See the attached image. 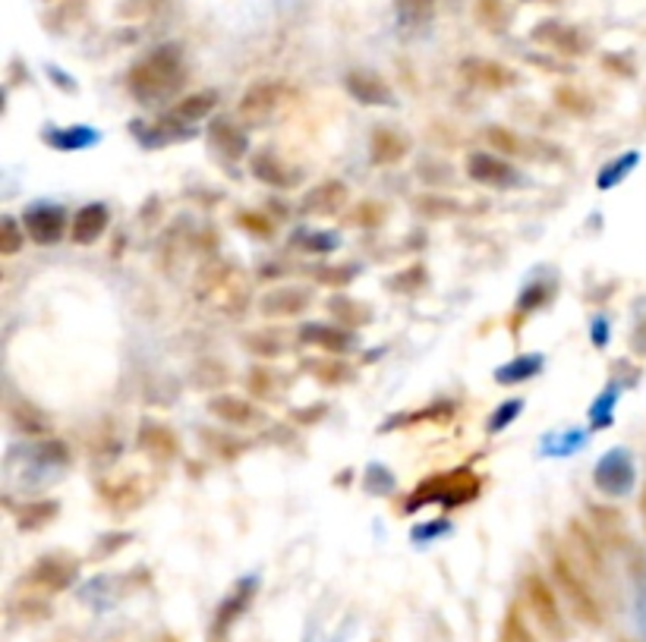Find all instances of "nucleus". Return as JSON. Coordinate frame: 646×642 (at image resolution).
<instances>
[{
  "label": "nucleus",
  "instance_id": "f257e3e1",
  "mask_svg": "<svg viewBox=\"0 0 646 642\" xmlns=\"http://www.w3.org/2000/svg\"><path fill=\"white\" fill-rule=\"evenodd\" d=\"M187 82V67H183V50L180 45H162L152 54H145L143 60H136L126 72V89L133 101H140L145 108L152 104H165L174 98Z\"/></svg>",
  "mask_w": 646,
  "mask_h": 642
},
{
  "label": "nucleus",
  "instance_id": "f03ea898",
  "mask_svg": "<svg viewBox=\"0 0 646 642\" xmlns=\"http://www.w3.org/2000/svg\"><path fill=\"white\" fill-rule=\"evenodd\" d=\"M479 492H482V478L474 470L460 466V470H448V473H438V476L420 482V488L410 495L404 510H420L426 504H438L445 510H455V507L477 500Z\"/></svg>",
  "mask_w": 646,
  "mask_h": 642
},
{
  "label": "nucleus",
  "instance_id": "7ed1b4c3",
  "mask_svg": "<svg viewBox=\"0 0 646 642\" xmlns=\"http://www.w3.org/2000/svg\"><path fill=\"white\" fill-rule=\"evenodd\" d=\"M549 564L552 573H555V583H558V589L561 595L568 598V605H571V611H575L580 623H587V627H599L602 623V608H599V598L593 595V589L587 586V579L580 576L575 564L565 557V551H549Z\"/></svg>",
  "mask_w": 646,
  "mask_h": 642
},
{
  "label": "nucleus",
  "instance_id": "20e7f679",
  "mask_svg": "<svg viewBox=\"0 0 646 642\" xmlns=\"http://www.w3.org/2000/svg\"><path fill=\"white\" fill-rule=\"evenodd\" d=\"M76 573H79V561H73L70 554H45L25 573L23 586L38 589L42 595L64 593L67 586H73Z\"/></svg>",
  "mask_w": 646,
  "mask_h": 642
},
{
  "label": "nucleus",
  "instance_id": "39448f33",
  "mask_svg": "<svg viewBox=\"0 0 646 642\" xmlns=\"http://www.w3.org/2000/svg\"><path fill=\"white\" fill-rule=\"evenodd\" d=\"M524 595H527L530 611H533V618L539 620V627L549 633L552 640H565V618H561L558 598H555V589L539 573H530L524 579Z\"/></svg>",
  "mask_w": 646,
  "mask_h": 642
},
{
  "label": "nucleus",
  "instance_id": "423d86ee",
  "mask_svg": "<svg viewBox=\"0 0 646 642\" xmlns=\"http://www.w3.org/2000/svg\"><path fill=\"white\" fill-rule=\"evenodd\" d=\"M467 177L489 190H514L524 183L521 170L492 151H470L467 155Z\"/></svg>",
  "mask_w": 646,
  "mask_h": 642
},
{
  "label": "nucleus",
  "instance_id": "0eeeda50",
  "mask_svg": "<svg viewBox=\"0 0 646 642\" xmlns=\"http://www.w3.org/2000/svg\"><path fill=\"white\" fill-rule=\"evenodd\" d=\"M593 485L605 498H624L634 488V457L615 448L605 457H599L597 470H593Z\"/></svg>",
  "mask_w": 646,
  "mask_h": 642
},
{
  "label": "nucleus",
  "instance_id": "6e6552de",
  "mask_svg": "<svg viewBox=\"0 0 646 642\" xmlns=\"http://www.w3.org/2000/svg\"><path fill=\"white\" fill-rule=\"evenodd\" d=\"M23 230L38 246H54L67 234V212L57 202H35L23 212Z\"/></svg>",
  "mask_w": 646,
  "mask_h": 642
},
{
  "label": "nucleus",
  "instance_id": "1a4fd4ad",
  "mask_svg": "<svg viewBox=\"0 0 646 642\" xmlns=\"http://www.w3.org/2000/svg\"><path fill=\"white\" fill-rule=\"evenodd\" d=\"M285 101H288V86L265 79V82H256V86L246 89V95L240 101V117L246 120V123L263 126V123H268L281 111Z\"/></svg>",
  "mask_w": 646,
  "mask_h": 642
},
{
  "label": "nucleus",
  "instance_id": "9d476101",
  "mask_svg": "<svg viewBox=\"0 0 646 642\" xmlns=\"http://www.w3.org/2000/svg\"><path fill=\"white\" fill-rule=\"evenodd\" d=\"M256 589H259V576H243L237 586L231 589V595L218 605L215 620H212V640L218 642L221 637L231 633V627H234V623L246 615V608L253 605Z\"/></svg>",
  "mask_w": 646,
  "mask_h": 642
},
{
  "label": "nucleus",
  "instance_id": "9b49d317",
  "mask_svg": "<svg viewBox=\"0 0 646 642\" xmlns=\"http://www.w3.org/2000/svg\"><path fill=\"white\" fill-rule=\"evenodd\" d=\"M533 38L539 45H546V48L565 54V57H583L590 50V38L580 29L558 23V20H546V23L536 25L533 29Z\"/></svg>",
  "mask_w": 646,
  "mask_h": 642
},
{
  "label": "nucleus",
  "instance_id": "f8f14e48",
  "mask_svg": "<svg viewBox=\"0 0 646 642\" xmlns=\"http://www.w3.org/2000/svg\"><path fill=\"white\" fill-rule=\"evenodd\" d=\"M209 413L215 416L218 423L234 428H256L263 426V423H268V416H265L259 406L243 401L237 394H215V397L209 401Z\"/></svg>",
  "mask_w": 646,
  "mask_h": 642
},
{
  "label": "nucleus",
  "instance_id": "ddd939ff",
  "mask_svg": "<svg viewBox=\"0 0 646 642\" xmlns=\"http://www.w3.org/2000/svg\"><path fill=\"white\" fill-rule=\"evenodd\" d=\"M344 89L347 95L359 101V104H369V108H391L394 104V92L391 86L385 82L382 76L369 70H354L344 76Z\"/></svg>",
  "mask_w": 646,
  "mask_h": 642
},
{
  "label": "nucleus",
  "instance_id": "4468645a",
  "mask_svg": "<svg viewBox=\"0 0 646 642\" xmlns=\"http://www.w3.org/2000/svg\"><path fill=\"white\" fill-rule=\"evenodd\" d=\"M460 76H464L470 86L486 89V92H502V89L517 82V76L508 70V67L495 64V60H486V57H467V60L460 64Z\"/></svg>",
  "mask_w": 646,
  "mask_h": 642
},
{
  "label": "nucleus",
  "instance_id": "2eb2a0df",
  "mask_svg": "<svg viewBox=\"0 0 646 642\" xmlns=\"http://www.w3.org/2000/svg\"><path fill=\"white\" fill-rule=\"evenodd\" d=\"M310 290L303 286H275L259 300V312L265 318H297L310 309Z\"/></svg>",
  "mask_w": 646,
  "mask_h": 642
},
{
  "label": "nucleus",
  "instance_id": "dca6fc26",
  "mask_svg": "<svg viewBox=\"0 0 646 642\" xmlns=\"http://www.w3.org/2000/svg\"><path fill=\"white\" fill-rule=\"evenodd\" d=\"M209 143L215 148L221 158H227V161H240V158H246L249 155V136H246V129L234 123L231 117H218L209 123Z\"/></svg>",
  "mask_w": 646,
  "mask_h": 642
},
{
  "label": "nucleus",
  "instance_id": "f3484780",
  "mask_svg": "<svg viewBox=\"0 0 646 642\" xmlns=\"http://www.w3.org/2000/svg\"><path fill=\"white\" fill-rule=\"evenodd\" d=\"M300 340L307 347H319L325 353H335V357H344L357 347V337L347 331V328H335V325H325V322H310L300 328Z\"/></svg>",
  "mask_w": 646,
  "mask_h": 642
},
{
  "label": "nucleus",
  "instance_id": "a211bd4d",
  "mask_svg": "<svg viewBox=\"0 0 646 642\" xmlns=\"http://www.w3.org/2000/svg\"><path fill=\"white\" fill-rule=\"evenodd\" d=\"M347 199H350V190L341 180H325L300 199V212L312 214V217H328V214L341 212Z\"/></svg>",
  "mask_w": 646,
  "mask_h": 642
},
{
  "label": "nucleus",
  "instance_id": "6ab92c4d",
  "mask_svg": "<svg viewBox=\"0 0 646 642\" xmlns=\"http://www.w3.org/2000/svg\"><path fill=\"white\" fill-rule=\"evenodd\" d=\"M108 224H111V212H108V205H101V202H89V205H82L76 217H73V227H70V237L76 246H92L96 239L104 237V230H108Z\"/></svg>",
  "mask_w": 646,
  "mask_h": 642
},
{
  "label": "nucleus",
  "instance_id": "aec40b11",
  "mask_svg": "<svg viewBox=\"0 0 646 642\" xmlns=\"http://www.w3.org/2000/svg\"><path fill=\"white\" fill-rule=\"evenodd\" d=\"M249 170H253L256 180H263L265 187H275V190H290V187H297V180H300V170H293V167L285 165L275 151H259V155H253Z\"/></svg>",
  "mask_w": 646,
  "mask_h": 642
},
{
  "label": "nucleus",
  "instance_id": "412c9836",
  "mask_svg": "<svg viewBox=\"0 0 646 642\" xmlns=\"http://www.w3.org/2000/svg\"><path fill=\"white\" fill-rule=\"evenodd\" d=\"M410 151V136L391 129V126H379L372 129V139H369V155H372V165H398L404 161Z\"/></svg>",
  "mask_w": 646,
  "mask_h": 642
},
{
  "label": "nucleus",
  "instance_id": "4be33fe9",
  "mask_svg": "<svg viewBox=\"0 0 646 642\" xmlns=\"http://www.w3.org/2000/svg\"><path fill=\"white\" fill-rule=\"evenodd\" d=\"M136 444H140V451L148 453L158 463H170L177 457V451H180L174 431L168 426H162V423H143L140 435H136Z\"/></svg>",
  "mask_w": 646,
  "mask_h": 642
},
{
  "label": "nucleus",
  "instance_id": "5701e85b",
  "mask_svg": "<svg viewBox=\"0 0 646 642\" xmlns=\"http://www.w3.org/2000/svg\"><path fill=\"white\" fill-rule=\"evenodd\" d=\"M215 108H218V92L215 89H205V92H196V95L180 98V101L170 108V114L165 120L174 123V126H190V123H199V120L209 117Z\"/></svg>",
  "mask_w": 646,
  "mask_h": 642
},
{
  "label": "nucleus",
  "instance_id": "b1692460",
  "mask_svg": "<svg viewBox=\"0 0 646 642\" xmlns=\"http://www.w3.org/2000/svg\"><path fill=\"white\" fill-rule=\"evenodd\" d=\"M457 406L455 404H432V406H420V409H410V413H398L385 423L379 431H394V428H410V426H423V423H435V426H445L455 419Z\"/></svg>",
  "mask_w": 646,
  "mask_h": 642
},
{
  "label": "nucleus",
  "instance_id": "393cba45",
  "mask_svg": "<svg viewBox=\"0 0 646 642\" xmlns=\"http://www.w3.org/2000/svg\"><path fill=\"white\" fill-rule=\"evenodd\" d=\"M546 369V357L543 353H524V357L511 359L495 369V381L502 387H514V384H524V381L536 379L539 372Z\"/></svg>",
  "mask_w": 646,
  "mask_h": 642
},
{
  "label": "nucleus",
  "instance_id": "a878e982",
  "mask_svg": "<svg viewBox=\"0 0 646 642\" xmlns=\"http://www.w3.org/2000/svg\"><path fill=\"white\" fill-rule=\"evenodd\" d=\"M300 369H307L312 379L319 381V384H328V387H341V384H347V381L354 379V369L347 362H341V359L312 357L303 359Z\"/></svg>",
  "mask_w": 646,
  "mask_h": 642
},
{
  "label": "nucleus",
  "instance_id": "bb28decb",
  "mask_svg": "<svg viewBox=\"0 0 646 642\" xmlns=\"http://www.w3.org/2000/svg\"><path fill=\"white\" fill-rule=\"evenodd\" d=\"M587 441H590V435L580 431V428H558V431H549V435L543 438L539 453H543V457H575L577 451L587 448Z\"/></svg>",
  "mask_w": 646,
  "mask_h": 642
},
{
  "label": "nucleus",
  "instance_id": "cd10ccee",
  "mask_svg": "<svg viewBox=\"0 0 646 642\" xmlns=\"http://www.w3.org/2000/svg\"><path fill=\"white\" fill-rule=\"evenodd\" d=\"M486 139H489V145H495L499 151L514 155V158H543L539 143H527L524 136H517L514 129H504V126H489Z\"/></svg>",
  "mask_w": 646,
  "mask_h": 642
},
{
  "label": "nucleus",
  "instance_id": "c85d7f7f",
  "mask_svg": "<svg viewBox=\"0 0 646 642\" xmlns=\"http://www.w3.org/2000/svg\"><path fill=\"white\" fill-rule=\"evenodd\" d=\"M45 139L57 151H82V148H92L101 136L92 126H60V129H48Z\"/></svg>",
  "mask_w": 646,
  "mask_h": 642
},
{
  "label": "nucleus",
  "instance_id": "c756f323",
  "mask_svg": "<svg viewBox=\"0 0 646 642\" xmlns=\"http://www.w3.org/2000/svg\"><path fill=\"white\" fill-rule=\"evenodd\" d=\"M328 315L341 322L344 328H363L372 322V309L366 303H357L354 296H332L328 300Z\"/></svg>",
  "mask_w": 646,
  "mask_h": 642
},
{
  "label": "nucleus",
  "instance_id": "7c9ffc66",
  "mask_svg": "<svg viewBox=\"0 0 646 642\" xmlns=\"http://www.w3.org/2000/svg\"><path fill=\"white\" fill-rule=\"evenodd\" d=\"M60 504L57 500H25L23 507L16 510V526L23 532H32V529H42L48 526L54 517H57Z\"/></svg>",
  "mask_w": 646,
  "mask_h": 642
},
{
  "label": "nucleus",
  "instance_id": "2f4dec72",
  "mask_svg": "<svg viewBox=\"0 0 646 642\" xmlns=\"http://www.w3.org/2000/svg\"><path fill=\"white\" fill-rule=\"evenodd\" d=\"M246 387H249V394H253V397L278 401V394L288 387V381H278V372H275V369L256 365V369H249V375H246Z\"/></svg>",
  "mask_w": 646,
  "mask_h": 642
},
{
  "label": "nucleus",
  "instance_id": "473e14b6",
  "mask_svg": "<svg viewBox=\"0 0 646 642\" xmlns=\"http://www.w3.org/2000/svg\"><path fill=\"white\" fill-rule=\"evenodd\" d=\"M619 394H622V384L612 381L609 387H602L593 406H590V428H609L612 419H615V404H619Z\"/></svg>",
  "mask_w": 646,
  "mask_h": 642
},
{
  "label": "nucleus",
  "instance_id": "72a5a7b5",
  "mask_svg": "<svg viewBox=\"0 0 646 642\" xmlns=\"http://www.w3.org/2000/svg\"><path fill=\"white\" fill-rule=\"evenodd\" d=\"M10 423L20 428V431H25V435H45V431H48V419H45V413H42V409H35L32 404H25V401L10 406Z\"/></svg>",
  "mask_w": 646,
  "mask_h": 642
},
{
  "label": "nucleus",
  "instance_id": "f704fd0d",
  "mask_svg": "<svg viewBox=\"0 0 646 642\" xmlns=\"http://www.w3.org/2000/svg\"><path fill=\"white\" fill-rule=\"evenodd\" d=\"M637 165H641V155L637 151H624L622 158H615L612 165L602 167V173L597 177V187L599 190H615Z\"/></svg>",
  "mask_w": 646,
  "mask_h": 642
},
{
  "label": "nucleus",
  "instance_id": "c9c22d12",
  "mask_svg": "<svg viewBox=\"0 0 646 642\" xmlns=\"http://www.w3.org/2000/svg\"><path fill=\"white\" fill-rule=\"evenodd\" d=\"M499 642H536L533 630L527 627V620L521 615V608H508V615L502 618V627H499Z\"/></svg>",
  "mask_w": 646,
  "mask_h": 642
},
{
  "label": "nucleus",
  "instance_id": "e433bc0d",
  "mask_svg": "<svg viewBox=\"0 0 646 642\" xmlns=\"http://www.w3.org/2000/svg\"><path fill=\"white\" fill-rule=\"evenodd\" d=\"M555 101H558V108L568 111L571 117H590V114L597 111L593 98L587 95V92H577V89H558V92H555Z\"/></svg>",
  "mask_w": 646,
  "mask_h": 642
},
{
  "label": "nucleus",
  "instance_id": "4c0bfd02",
  "mask_svg": "<svg viewBox=\"0 0 646 642\" xmlns=\"http://www.w3.org/2000/svg\"><path fill=\"white\" fill-rule=\"evenodd\" d=\"M363 488H366L369 495H379V498H385V495H391V492L398 488V482H394V473H391L388 466H382V463H372V466L366 470V476H363Z\"/></svg>",
  "mask_w": 646,
  "mask_h": 642
},
{
  "label": "nucleus",
  "instance_id": "58836bf2",
  "mask_svg": "<svg viewBox=\"0 0 646 642\" xmlns=\"http://www.w3.org/2000/svg\"><path fill=\"white\" fill-rule=\"evenodd\" d=\"M243 343H246V350H249V353H256V357H265V359H275L285 353V340L271 331L246 334V337H243Z\"/></svg>",
  "mask_w": 646,
  "mask_h": 642
},
{
  "label": "nucleus",
  "instance_id": "ea45409f",
  "mask_svg": "<svg viewBox=\"0 0 646 642\" xmlns=\"http://www.w3.org/2000/svg\"><path fill=\"white\" fill-rule=\"evenodd\" d=\"M552 296H555V286H552L549 281H533L530 286H524V293H521V300H517V312L543 309Z\"/></svg>",
  "mask_w": 646,
  "mask_h": 642
},
{
  "label": "nucleus",
  "instance_id": "a19ab883",
  "mask_svg": "<svg viewBox=\"0 0 646 642\" xmlns=\"http://www.w3.org/2000/svg\"><path fill=\"white\" fill-rule=\"evenodd\" d=\"M293 243H300V249H307V252H335L341 246V237L332 230H303L293 237Z\"/></svg>",
  "mask_w": 646,
  "mask_h": 642
},
{
  "label": "nucleus",
  "instance_id": "79ce46f5",
  "mask_svg": "<svg viewBox=\"0 0 646 642\" xmlns=\"http://www.w3.org/2000/svg\"><path fill=\"white\" fill-rule=\"evenodd\" d=\"M416 212L423 214V217H430V221H438V217L455 214L457 202L445 199V195H438V192H426V195H420V199H416Z\"/></svg>",
  "mask_w": 646,
  "mask_h": 642
},
{
  "label": "nucleus",
  "instance_id": "37998d69",
  "mask_svg": "<svg viewBox=\"0 0 646 642\" xmlns=\"http://www.w3.org/2000/svg\"><path fill=\"white\" fill-rule=\"evenodd\" d=\"M357 264H328V268H315V281L322 286H347L350 281H357Z\"/></svg>",
  "mask_w": 646,
  "mask_h": 642
},
{
  "label": "nucleus",
  "instance_id": "c03bdc74",
  "mask_svg": "<svg viewBox=\"0 0 646 642\" xmlns=\"http://www.w3.org/2000/svg\"><path fill=\"white\" fill-rule=\"evenodd\" d=\"M385 214H388V209L379 205V202H359L357 209L347 214V224H354V227H382Z\"/></svg>",
  "mask_w": 646,
  "mask_h": 642
},
{
  "label": "nucleus",
  "instance_id": "a18cd8bd",
  "mask_svg": "<svg viewBox=\"0 0 646 642\" xmlns=\"http://www.w3.org/2000/svg\"><path fill=\"white\" fill-rule=\"evenodd\" d=\"M25 246V230H20L16 217H3V230H0V252L3 256H16Z\"/></svg>",
  "mask_w": 646,
  "mask_h": 642
},
{
  "label": "nucleus",
  "instance_id": "49530a36",
  "mask_svg": "<svg viewBox=\"0 0 646 642\" xmlns=\"http://www.w3.org/2000/svg\"><path fill=\"white\" fill-rule=\"evenodd\" d=\"M521 413H524V401H504V404L489 416V426H486L489 428V435H499V431H504V428L511 426Z\"/></svg>",
  "mask_w": 646,
  "mask_h": 642
},
{
  "label": "nucleus",
  "instance_id": "de8ad7c7",
  "mask_svg": "<svg viewBox=\"0 0 646 642\" xmlns=\"http://www.w3.org/2000/svg\"><path fill=\"white\" fill-rule=\"evenodd\" d=\"M423 284H426V268H423V264H413V268L401 271L398 278L388 281V286H391L394 293H416Z\"/></svg>",
  "mask_w": 646,
  "mask_h": 642
},
{
  "label": "nucleus",
  "instance_id": "09e8293b",
  "mask_svg": "<svg viewBox=\"0 0 646 642\" xmlns=\"http://www.w3.org/2000/svg\"><path fill=\"white\" fill-rule=\"evenodd\" d=\"M133 536L130 532H104L101 539L96 542V551H92V561H101V557H111V554H118L120 548L126 545Z\"/></svg>",
  "mask_w": 646,
  "mask_h": 642
},
{
  "label": "nucleus",
  "instance_id": "8fccbe9b",
  "mask_svg": "<svg viewBox=\"0 0 646 642\" xmlns=\"http://www.w3.org/2000/svg\"><path fill=\"white\" fill-rule=\"evenodd\" d=\"M237 221H240V227H243V230H249V234H259V237H268V234H271V224L265 221L263 214L240 212Z\"/></svg>",
  "mask_w": 646,
  "mask_h": 642
},
{
  "label": "nucleus",
  "instance_id": "3c124183",
  "mask_svg": "<svg viewBox=\"0 0 646 642\" xmlns=\"http://www.w3.org/2000/svg\"><path fill=\"white\" fill-rule=\"evenodd\" d=\"M401 13L408 16L410 23H420L432 13V0H401Z\"/></svg>",
  "mask_w": 646,
  "mask_h": 642
},
{
  "label": "nucleus",
  "instance_id": "603ef678",
  "mask_svg": "<svg viewBox=\"0 0 646 642\" xmlns=\"http://www.w3.org/2000/svg\"><path fill=\"white\" fill-rule=\"evenodd\" d=\"M325 413H328V406L315 404V406H307V409H293V413H290V419H293L297 426H315Z\"/></svg>",
  "mask_w": 646,
  "mask_h": 642
},
{
  "label": "nucleus",
  "instance_id": "864d4df0",
  "mask_svg": "<svg viewBox=\"0 0 646 642\" xmlns=\"http://www.w3.org/2000/svg\"><path fill=\"white\" fill-rule=\"evenodd\" d=\"M158 3H162V0H126L120 13L130 16V20H140V16H148L152 10H158Z\"/></svg>",
  "mask_w": 646,
  "mask_h": 642
},
{
  "label": "nucleus",
  "instance_id": "5fc2aeb1",
  "mask_svg": "<svg viewBox=\"0 0 646 642\" xmlns=\"http://www.w3.org/2000/svg\"><path fill=\"white\" fill-rule=\"evenodd\" d=\"M452 526H448V520H435L432 526H420V529H413V542H423V539H438V536H445Z\"/></svg>",
  "mask_w": 646,
  "mask_h": 642
},
{
  "label": "nucleus",
  "instance_id": "6e6d98bb",
  "mask_svg": "<svg viewBox=\"0 0 646 642\" xmlns=\"http://www.w3.org/2000/svg\"><path fill=\"white\" fill-rule=\"evenodd\" d=\"M590 337H593V343H597V347H605V343H609L612 328H609V318H605V315H597V318H593V325H590Z\"/></svg>",
  "mask_w": 646,
  "mask_h": 642
},
{
  "label": "nucleus",
  "instance_id": "4d7b16f0",
  "mask_svg": "<svg viewBox=\"0 0 646 642\" xmlns=\"http://www.w3.org/2000/svg\"><path fill=\"white\" fill-rule=\"evenodd\" d=\"M641 514H644V523H646V488H644V498H641Z\"/></svg>",
  "mask_w": 646,
  "mask_h": 642
},
{
  "label": "nucleus",
  "instance_id": "13d9d810",
  "mask_svg": "<svg viewBox=\"0 0 646 642\" xmlns=\"http://www.w3.org/2000/svg\"><path fill=\"white\" fill-rule=\"evenodd\" d=\"M307 642H315V633H310V637H307Z\"/></svg>",
  "mask_w": 646,
  "mask_h": 642
},
{
  "label": "nucleus",
  "instance_id": "bf43d9fd",
  "mask_svg": "<svg viewBox=\"0 0 646 642\" xmlns=\"http://www.w3.org/2000/svg\"><path fill=\"white\" fill-rule=\"evenodd\" d=\"M619 642H631V640H619Z\"/></svg>",
  "mask_w": 646,
  "mask_h": 642
}]
</instances>
